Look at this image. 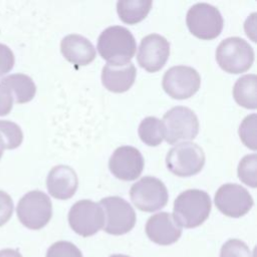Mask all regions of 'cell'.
I'll return each mask as SVG.
<instances>
[{
	"mask_svg": "<svg viewBox=\"0 0 257 257\" xmlns=\"http://www.w3.org/2000/svg\"><path fill=\"white\" fill-rule=\"evenodd\" d=\"M256 81L255 74H246L237 79L233 87V97L239 105L249 109L257 107Z\"/></svg>",
	"mask_w": 257,
	"mask_h": 257,
	"instance_id": "21",
	"label": "cell"
},
{
	"mask_svg": "<svg viewBox=\"0 0 257 257\" xmlns=\"http://www.w3.org/2000/svg\"><path fill=\"white\" fill-rule=\"evenodd\" d=\"M14 62L15 58L12 50L7 45L0 43V77L13 68Z\"/></svg>",
	"mask_w": 257,
	"mask_h": 257,
	"instance_id": "29",
	"label": "cell"
},
{
	"mask_svg": "<svg viewBox=\"0 0 257 257\" xmlns=\"http://www.w3.org/2000/svg\"><path fill=\"white\" fill-rule=\"evenodd\" d=\"M0 257H22V255L19 253L18 250L5 248L0 250Z\"/></svg>",
	"mask_w": 257,
	"mask_h": 257,
	"instance_id": "31",
	"label": "cell"
},
{
	"mask_svg": "<svg viewBox=\"0 0 257 257\" xmlns=\"http://www.w3.org/2000/svg\"><path fill=\"white\" fill-rule=\"evenodd\" d=\"M104 214L103 230L111 235H123L136 224L137 216L133 207L124 199L112 196L102 198L99 202Z\"/></svg>",
	"mask_w": 257,
	"mask_h": 257,
	"instance_id": "8",
	"label": "cell"
},
{
	"mask_svg": "<svg viewBox=\"0 0 257 257\" xmlns=\"http://www.w3.org/2000/svg\"><path fill=\"white\" fill-rule=\"evenodd\" d=\"M13 201L4 191L0 190V227L6 224L13 214Z\"/></svg>",
	"mask_w": 257,
	"mask_h": 257,
	"instance_id": "28",
	"label": "cell"
},
{
	"mask_svg": "<svg viewBox=\"0 0 257 257\" xmlns=\"http://www.w3.org/2000/svg\"><path fill=\"white\" fill-rule=\"evenodd\" d=\"M211 207L208 193L198 189H190L182 192L176 198L173 217L180 227L196 228L207 220Z\"/></svg>",
	"mask_w": 257,
	"mask_h": 257,
	"instance_id": "2",
	"label": "cell"
},
{
	"mask_svg": "<svg viewBox=\"0 0 257 257\" xmlns=\"http://www.w3.org/2000/svg\"><path fill=\"white\" fill-rule=\"evenodd\" d=\"M45 257H83L80 250L71 242L57 241L47 250Z\"/></svg>",
	"mask_w": 257,
	"mask_h": 257,
	"instance_id": "27",
	"label": "cell"
},
{
	"mask_svg": "<svg viewBox=\"0 0 257 257\" xmlns=\"http://www.w3.org/2000/svg\"><path fill=\"white\" fill-rule=\"evenodd\" d=\"M17 217L22 225L31 230L46 226L52 217V204L49 197L38 190L26 193L18 202Z\"/></svg>",
	"mask_w": 257,
	"mask_h": 257,
	"instance_id": "4",
	"label": "cell"
},
{
	"mask_svg": "<svg viewBox=\"0 0 257 257\" xmlns=\"http://www.w3.org/2000/svg\"><path fill=\"white\" fill-rule=\"evenodd\" d=\"M137 50L134 35L122 26H110L104 29L97 39L99 55L112 65H124L131 62Z\"/></svg>",
	"mask_w": 257,
	"mask_h": 257,
	"instance_id": "1",
	"label": "cell"
},
{
	"mask_svg": "<svg viewBox=\"0 0 257 257\" xmlns=\"http://www.w3.org/2000/svg\"><path fill=\"white\" fill-rule=\"evenodd\" d=\"M60 50L66 60L79 66L89 64L96 55L92 43L79 34H69L63 37L60 42Z\"/></svg>",
	"mask_w": 257,
	"mask_h": 257,
	"instance_id": "17",
	"label": "cell"
},
{
	"mask_svg": "<svg viewBox=\"0 0 257 257\" xmlns=\"http://www.w3.org/2000/svg\"><path fill=\"white\" fill-rule=\"evenodd\" d=\"M109 257H130V256H127V255H122V254H113V255H111V256H109Z\"/></svg>",
	"mask_w": 257,
	"mask_h": 257,
	"instance_id": "32",
	"label": "cell"
},
{
	"mask_svg": "<svg viewBox=\"0 0 257 257\" xmlns=\"http://www.w3.org/2000/svg\"><path fill=\"white\" fill-rule=\"evenodd\" d=\"M219 66L228 73L247 71L254 62V50L240 37H228L221 41L216 50Z\"/></svg>",
	"mask_w": 257,
	"mask_h": 257,
	"instance_id": "3",
	"label": "cell"
},
{
	"mask_svg": "<svg viewBox=\"0 0 257 257\" xmlns=\"http://www.w3.org/2000/svg\"><path fill=\"white\" fill-rule=\"evenodd\" d=\"M13 106V97L10 92L0 84V116L8 114Z\"/></svg>",
	"mask_w": 257,
	"mask_h": 257,
	"instance_id": "30",
	"label": "cell"
},
{
	"mask_svg": "<svg viewBox=\"0 0 257 257\" xmlns=\"http://www.w3.org/2000/svg\"><path fill=\"white\" fill-rule=\"evenodd\" d=\"M23 141V133L20 126L10 120L0 119V146L3 150H14Z\"/></svg>",
	"mask_w": 257,
	"mask_h": 257,
	"instance_id": "23",
	"label": "cell"
},
{
	"mask_svg": "<svg viewBox=\"0 0 257 257\" xmlns=\"http://www.w3.org/2000/svg\"><path fill=\"white\" fill-rule=\"evenodd\" d=\"M152 5L151 0H119L116 3V11L122 22L133 25L147 17Z\"/></svg>",
	"mask_w": 257,
	"mask_h": 257,
	"instance_id": "20",
	"label": "cell"
},
{
	"mask_svg": "<svg viewBox=\"0 0 257 257\" xmlns=\"http://www.w3.org/2000/svg\"><path fill=\"white\" fill-rule=\"evenodd\" d=\"M257 158L255 154L245 156L238 166V177L242 183L252 188L256 187Z\"/></svg>",
	"mask_w": 257,
	"mask_h": 257,
	"instance_id": "24",
	"label": "cell"
},
{
	"mask_svg": "<svg viewBox=\"0 0 257 257\" xmlns=\"http://www.w3.org/2000/svg\"><path fill=\"white\" fill-rule=\"evenodd\" d=\"M146 233L154 243L167 246L179 240L182 235V227L175 221L172 214L160 212L149 218L146 224Z\"/></svg>",
	"mask_w": 257,
	"mask_h": 257,
	"instance_id": "15",
	"label": "cell"
},
{
	"mask_svg": "<svg viewBox=\"0 0 257 257\" xmlns=\"http://www.w3.org/2000/svg\"><path fill=\"white\" fill-rule=\"evenodd\" d=\"M166 165L178 177H191L201 172L205 165V154L201 147L185 142L173 147L166 157Z\"/></svg>",
	"mask_w": 257,
	"mask_h": 257,
	"instance_id": "7",
	"label": "cell"
},
{
	"mask_svg": "<svg viewBox=\"0 0 257 257\" xmlns=\"http://www.w3.org/2000/svg\"><path fill=\"white\" fill-rule=\"evenodd\" d=\"M136 75L137 69L132 62L124 65H112L107 63L102 68L101 82L107 90L121 93L132 87Z\"/></svg>",
	"mask_w": 257,
	"mask_h": 257,
	"instance_id": "18",
	"label": "cell"
},
{
	"mask_svg": "<svg viewBox=\"0 0 257 257\" xmlns=\"http://www.w3.org/2000/svg\"><path fill=\"white\" fill-rule=\"evenodd\" d=\"M190 32L203 40H212L220 35L223 29V17L213 5L197 3L193 5L186 17Z\"/></svg>",
	"mask_w": 257,
	"mask_h": 257,
	"instance_id": "6",
	"label": "cell"
},
{
	"mask_svg": "<svg viewBox=\"0 0 257 257\" xmlns=\"http://www.w3.org/2000/svg\"><path fill=\"white\" fill-rule=\"evenodd\" d=\"M46 187L48 193L53 198L67 200L71 198L77 190V175L74 170L68 166H55L48 173Z\"/></svg>",
	"mask_w": 257,
	"mask_h": 257,
	"instance_id": "16",
	"label": "cell"
},
{
	"mask_svg": "<svg viewBox=\"0 0 257 257\" xmlns=\"http://www.w3.org/2000/svg\"><path fill=\"white\" fill-rule=\"evenodd\" d=\"M164 139L170 145L181 141L194 140L199 133V120L196 113L186 106H175L163 116Z\"/></svg>",
	"mask_w": 257,
	"mask_h": 257,
	"instance_id": "5",
	"label": "cell"
},
{
	"mask_svg": "<svg viewBox=\"0 0 257 257\" xmlns=\"http://www.w3.org/2000/svg\"><path fill=\"white\" fill-rule=\"evenodd\" d=\"M170 56V43L162 35L153 33L145 36L138 51V62L148 72H157L164 67Z\"/></svg>",
	"mask_w": 257,
	"mask_h": 257,
	"instance_id": "13",
	"label": "cell"
},
{
	"mask_svg": "<svg viewBox=\"0 0 257 257\" xmlns=\"http://www.w3.org/2000/svg\"><path fill=\"white\" fill-rule=\"evenodd\" d=\"M68 223L76 234L89 237L103 228L104 214L99 204L91 200H80L70 208Z\"/></svg>",
	"mask_w": 257,
	"mask_h": 257,
	"instance_id": "10",
	"label": "cell"
},
{
	"mask_svg": "<svg viewBox=\"0 0 257 257\" xmlns=\"http://www.w3.org/2000/svg\"><path fill=\"white\" fill-rule=\"evenodd\" d=\"M239 136L243 144L256 151V114L252 113L246 116L239 126Z\"/></svg>",
	"mask_w": 257,
	"mask_h": 257,
	"instance_id": "25",
	"label": "cell"
},
{
	"mask_svg": "<svg viewBox=\"0 0 257 257\" xmlns=\"http://www.w3.org/2000/svg\"><path fill=\"white\" fill-rule=\"evenodd\" d=\"M164 90L175 99H186L193 96L200 88L201 77L198 71L186 65L169 68L163 77Z\"/></svg>",
	"mask_w": 257,
	"mask_h": 257,
	"instance_id": "11",
	"label": "cell"
},
{
	"mask_svg": "<svg viewBox=\"0 0 257 257\" xmlns=\"http://www.w3.org/2000/svg\"><path fill=\"white\" fill-rule=\"evenodd\" d=\"M3 149H2V147L0 146V159H1V157H2V155H3Z\"/></svg>",
	"mask_w": 257,
	"mask_h": 257,
	"instance_id": "33",
	"label": "cell"
},
{
	"mask_svg": "<svg viewBox=\"0 0 257 257\" xmlns=\"http://www.w3.org/2000/svg\"><path fill=\"white\" fill-rule=\"evenodd\" d=\"M214 202L222 214L232 218L246 215L254 204L252 196L244 187L231 183L222 185L217 190Z\"/></svg>",
	"mask_w": 257,
	"mask_h": 257,
	"instance_id": "12",
	"label": "cell"
},
{
	"mask_svg": "<svg viewBox=\"0 0 257 257\" xmlns=\"http://www.w3.org/2000/svg\"><path fill=\"white\" fill-rule=\"evenodd\" d=\"M220 257H253L249 247L239 239H229L220 251Z\"/></svg>",
	"mask_w": 257,
	"mask_h": 257,
	"instance_id": "26",
	"label": "cell"
},
{
	"mask_svg": "<svg viewBox=\"0 0 257 257\" xmlns=\"http://www.w3.org/2000/svg\"><path fill=\"white\" fill-rule=\"evenodd\" d=\"M145 161L140 151L131 146L117 148L109 158L110 173L122 181H134L144 170Z\"/></svg>",
	"mask_w": 257,
	"mask_h": 257,
	"instance_id": "14",
	"label": "cell"
},
{
	"mask_svg": "<svg viewBox=\"0 0 257 257\" xmlns=\"http://www.w3.org/2000/svg\"><path fill=\"white\" fill-rule=\"evenodd\" d=\"M139 136L146 145L150 147L159 146L164 140V125L162 120L155 116L144 118L139 125Z\"/></svg>",
	"mask_w": 257,
	"mask_h": 257,
	"instance_id": "22",
	"label": "cell"
},
{
	"mask_svg": "<svg viewBox=\"0 0 257 257\" xmlns=\"http://www.w3.org/2000/svg\"><path fill=\"white\" fill-rule=\"evenodd\" d=\"M130 197L139 210L150 213L164 208L168 203L169 194L161 180L147 176L131 187Z\"/></svg>",
	"mask_w": 257,
	"mask_h": 257,
	"instance_id": "9",
	"label": "cell"
},
{
	"mask_svg": "<svg viewBox=\"0 0 257 257\" xmlns=\"http://www.w3.org/2000/svg\"><path fill=\"white\" fill-rule=\"evenodd\" d=\"M0 84L4 86L17 103L30 101L36 92V85L32 78L23 73H14L0 79Z\"/></svg>",
	"mask_w": 257,
	"mask_h": 257,
	"instance_id": "19",
	"label": "cell"
}]
</instances>
